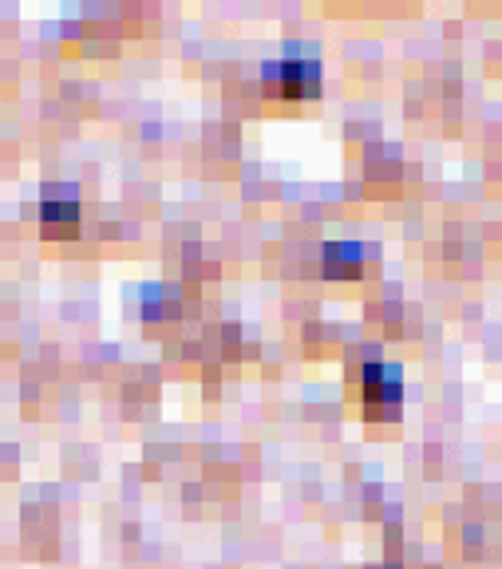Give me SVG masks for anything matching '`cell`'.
<instances>
[{"instance_id":"3957f363","label":"cell","mask_w":502,"mask_h":569,"mask_svg":"<svg viewBox=\"0 0 502 569\" xmlns=\"http://www.w3.org/2000/svg\"><path fill=\"white\" fill-rule=\"evenodd\" d=\"M360 261H365L360 246H345V242H333V246H325V254H321L325 277H336V281H345V277L360 274Z\"/></svg>"},{"instance_id":"7a4b0ae2","label":"cell","mask_w":502,"mask_h":569,"mask_svg":"<svg viewBox=\"0 0 502 569\" xmlns=\"http://www.w3.org/2000/svg\"><path fill=\"white\" fill-rule=\"evenodd\" d=\"M404 383H400V368L395 364H368L365 368V403L372 412L392 415L400 408Z\"/></svg>"},{"instance_id":"6da1fadb","label":"cell","mask_w":502,"mask_h":569,"mask_svg":"<svg viewBox=\"0 0 502 569\" xmlns=\"http://www.w3.org/2000/svg\"><path fill=\"white\" fill-rule=\"evenodd\" d=\"M261 79L274 96L286 99H309L321 88V64L316 59H274L261 68Z\"/></svg>"},{"instance_id":"277c9868","label":"cell","mask_w":502,"mask_h":569,"mask_svg":"<svg viewBox=\"0 0 502 569\" xmlns=\"http://www.w3.org/2000/svg\"><path fill=\"white\" fill-rule=\"evenodd\" d=\"M76 217H79L76 202H68V207H64V202H56L52 194L44 198V222H48V226H59V222H64V226H71Z\"/></svg>"}]
</instances>
